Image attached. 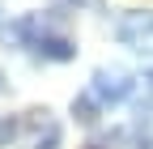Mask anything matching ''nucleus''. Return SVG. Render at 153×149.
Listing matches in <instances>:
<instances>
[{
	"mask_svg": "<svg viewBox=\"0 0 153 149\" xmlns=\"http://www.w3.org/2000/svg\"><path fill=\"white\" fill-rule=\"evenodd\" d=\"M102 111H106V107H102L98 98H94L89 89L72 98V115H76V124H98V115H102Z\"/></svg>",
	"mask_w": 153,
	"mask_h": 149,
	"instance_id": "7ed1b4c3",
	"label": "nucleus"
},
{
	"mask_svg": "<svg viewBox=\"0 0 153 149\" xmlns=\"http://www.w3.org/2000/svg\"><path fill=\"white\" fill-rule=\"evenodd\" d=\"M64 145V132H60V124H47V132L38 136V145L34 149H60Z\"/></svg>",
	"mask_w": 153,
	"mask_h": 149,
	"instance_id": "20e7f679",
	"label": "nucleus"
},
{
	"mask_svg": "<svg viewBox=\"0 0 153 149\" xmlns=\"http://www.w3.org/2000/svg\"><path fill=\"white\" fill-rule=\"evenodd\" d=\"M132 85H136V81H132L128 77V72H94V81H89V94L94 98H98L102 107H115V102H123L128 94H132Z\"/></svg>",
	"mask_w": 153,
	"mask_h": 149,
	"instance_id": "f03ea898",
	"label": "nucleus"
},
{
	"mask_svg": "<svg viewBox=\"0 0 153 149\" xmlns=\"http://www.w3.org/2000/svg\"><path fill=\"white\" fill-rule=\"evenodd\" d=\"M145 85H149V89H153V72H145Z\"/></svg>",
	"mask_w": 153,
	"mask_h": 149,
	"instance_id": "423d86ee",
	"label": "nucleus"
},
{
	"mask_svg": "<svg viewBox=\"0 0 153 149\" xmlns=\"http://www.w3.org/2000/svg\"><path fill=\"white\" fill-rule=\"evenodd\" d=\"M13 136H17V119L13 115H0V149H9Z\"/></svg>",
	"mask_w": 153,
	"mask_h": 149,
	"instance_id": "39448f33",
	"label": "nucleus"
},
{
	"mask_svg": "<svg viewBox=\"0 0 153 149\" xmlns=\"http://www.w3.org/2000/svg\"><path fill=\"white\" fill-rule=\"evenodd\" d=\"M115 34H119V43L140 51V55H153V13L149 9H136V13H123L119 26H115Z\"/></svg>",
	"mask_w": 153,
	"mask_h": 149,
	"instance_id": "f257e3e1",
	"label": "nucleus"
}]
</instances>
